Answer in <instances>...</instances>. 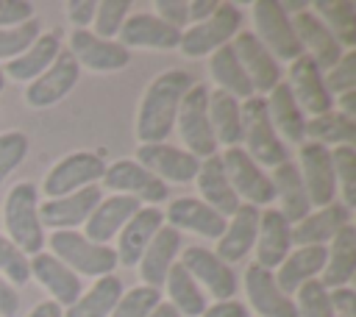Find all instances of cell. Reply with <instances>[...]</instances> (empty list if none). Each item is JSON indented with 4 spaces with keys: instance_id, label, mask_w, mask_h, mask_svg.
<instances>
[{
    "instance_id": "cell-1",
    "label": "cell",
    "mask_w": 356,
    "mask_h": 317,
    "mask_svg": "<svg viewBox=\"0 0 356 317\" xmlns=\"http://www.w3.org/2000/svg\"><path fill=\"white\" fill-rule=\"evenodd\" d=\"M195 78L186 70H164L159 72L142 92L139 108H136V139L139 145H159L167 142V136L175 128V114L184 100V95L192 89Z\"/></svg>"
},
{
    "instance_id": "cell-2",
    "label": "cell",
    "mask_w": 356,
    "mask_h": 317,
    "mask_svg": "<svg viewBox=\"0 0 356 317\" xmlns=\"http://www.w3.org/2000/svg\"><path fill=\"white\" fill-rule=\"evenodd\" d=\"M3 228L6 236L31 259L44 250V225L39 220V186L33 181H19L8 189L3 203Z\"/></svg>"
},
{
    "instance_id": "cell-3",
    "label": "cell",
    "mask_w": 356,
    "mask_h": 317,
    "mask_svg": "<svg viewBox=\"0 0 356 317\" xmlns=\"http://www.w3.org/2000/svg\"><path fill=\"white\" fill-rule=\"evenodd\" d=\"M242 111V150L264 170V167H278L289 158V147L281 142V136L275 133L270 114H267V103L264 97L253 95L248 100H242L239 106Z\"/></svg>"
},
{
    "instance_id": "cell-4",
    "label": "cell",
    "mask_w": 356,
    "mask_h": 317,
    "mask_svg": "<svg viewBox=\"0 0 356 317\" xmlns=\"http://www.w3.org/2000/svg\"><path fill=\"white\" fill-rule=\"evenodd\" d=\"M50 253L67 264L78 278L89 275V278H103L111 275L117 270V256L111 245H97L92 239H86L81 231H53L47 236Z\"/></svg>"
},
{
    "instance_id": "cell-5",
    "label": "cell",
    "mask_w": 356,
    "mask_h": 317,
    "mask_svg": "<svg viewBox=\"0 0 356 317\" xmlns=\"http://www.w3.org/2000/svg\"><path fill=\"white\" fill-rule=\"evenodd\" d=\"M239 31H242V11L234 3H217L214 14L209 19L181 31L178 50L186 58H203V56H211L214 50L231 44V39Z\"/></svg>"
},
{
    "instance_id": "cell-6",
    "label": "cell",
    "mask_w": 356,
    "mask_h": 317,
    "mask_svg": "<svg viewBox=\"0 0 356 317\" xmlns=\"http://www.w3.org/2000/svg\"><path fill=\"white\" fill-rule=\"evenodd\" d=\"M175 125L186 153L200 161L217 153V139L209 122V89L203 83H192V89L184 95L175 114Z\"/></svg>"
},
{
    "instance_id": "cell-7",
    "label": "cell",
    "mask_w": 356,
    "mask_h": 317,
    "mask_svg": "<svg viewBox=\"0 0 356 317\" xmlns=\"http://www.w3.org/2000/svg\"><path fill=\"white\" fill-rule=\"evenodd\" d=\"M106 172V161L100 153H92V150H75V153H67L61 156L42 178V192L44 197H64V195H72L78 189H86V186H95ZM39 192V195H42Z\"/></svg>"
},
{
    "instance_id": "cell-8",
    "label": "cell",
    "mask_w": 356,
    "mask_h": 317,
    "mask_svg": "<svg viewBox=\"0 0 356 317\" xmlns=\"http://www.w3.org/2000/svg\"><path fill=\"white\" fill-rule=\"evenodd\" d=\"M250 17H253L256 39L270 50V56L275 61L278 58L295 61L298 56H303V47H300V42L295 36V28H292V17H286L275 0L250 3Z\"/></svg>"
},
{
    "instance_id": "cell-9",
    "label": "cell",
    "mask_w": 356,
    "mask_h": 317,
    "mask_svg": "<svg viewBox=\"0 0 356 317\" xmlns=\"http://www.w3.org/2000/svg\"><path fill=\"white\" fill-rule=\"evenodd\" d=\"M222 158V170L228 175V184L231 189L236 192V197L242 203H250L256 209H270V203L275 200V192H273V181L270 175L242 150V147H225L220 153Z\"/></svg>"
},
{
    "instance_id": "cell-10",
    "label": "cell",
    "mask_w": 356,
    "mask_h": 317,
    "mask_svg": "<svg viewBox=\"0 0 356 317\" xmlns=\"http://www.w3.org/2000/svg\"><path fill=\"white\" fill-rule=\"evenodd\" d=\"M100 189L114 192V195H128L147 206H159L161 200H167V184L159 181L153 172H147L134 158H117V161L106 164Z\"/></svg>"
},
{
    "instance_id": "cell-11",
    "label": "cell",
    "mask_w": 356,
    "mask_h": 317,
    "mask_svg": "<svg viewBox=\"0 0 356 317\" xmlns=\"http://www.w3.org/2000/svg\"><path fill=\"white\" fill-rule=\"evenodd\" d=\"M181 267L197 281V286L203 292H209L214 298V303L220 300H234L236 295V273L231 270V264H225L222 259H217L214 250L200 247V245H189L181 253Z\"/></svg>"
},
{
    "instance_id": "cell-12",
    "label": "cell",
    "mask_w": 356,
    "mask_h": 317,
    "mask_svg": "<svg viewBox=\"0 0 356 317\" xmlns=\"http://www.w3.org/2000/svg\"><path fill=\"white\" fill-rule=\"evenodd\" d=\"M298 172L303 181V189L309 195L312 209H323L337 200V178H334V164H331V147L317 145V142H303L298 145Z\"/></svg>"
},
{
    "instance_id": "cell-13",
    "label": "cell",
    "mask_w": 356,
    "mask_h": 317,
    "mask_svg": "<svg viewBox=\"0 0 356 317\" xmlns=\"http://www.w3.org/2000/svg\"><path fill=\"white\" fill-rule=\"evenodd\" d=\"M81 81V67L78 61L61 47V53L56 56V61L31 83H25V103L31 108H50L56 103H61Z\"/></svg>"
},
{
    "instance_id": "cell-14",
    "label": "cell",
    "mask_w": 356,
    "mask_h": 317,
    "mask_svg": "<svg viewBox=\"0 0 356 317\" xmlns=\"http://www.w3.org/2000/svg\"><path fill=\"white\" fill-rule=\"evenodd\" d=\"M67 53L78 61V67L92 72H117L131 64V50H125L117 39H100L89 28L70 31Z\"/></svg>"
},
{
    "instance_id": "cell-15",
    "label": "cell",
    "mask_w": 356,
    "mask_h": 317,
    "mask_svg": "<svg viewBox=\"0 0 356 317\" xmlns=\"http://www.w3.org/2000/svg\"><path fill=\"white\" fill-rule=\"evenodd\" d=\"M231 47L253 86V92L259 97H267L278 83H281V67L278 61L270 56V50L256 39L253 31H239L234 39H231Z\"/></svg>"
},
{
    "instance_id": "cell-16",
    "label": "cell",
    "mask_w": 356,
    "mask_h": 317,
    "mask_svg": "<svg viewBox=\"0 0 356 317\" xmlns=\"http://www.w3.org/2000/svg\"><path fill=\"white\" fill-rule=\"evenodd\" d=\"M100 200H103V189L97 184L64 197H44L39 200V220L53 231H78V225L89 220V214Z\"/></svg>"
},
{
    "instance_id": "cell-17",
    "label": "cell",
    "mask_w": 356,
    "mask_h": 317,
    "mask_svg": "<svg viewBox=\"0 0 356 317\" xmlns=\"http://www.w3.org/2000/svg\"><path fill=\"white\" fill-rule=\"evenodd\" d=\"M147 172H153L159 181H170V184H189L195 181L197 170H200V158H195L192 153H186L184 147L159 142V145H139L136 147V158Z\"/></svg>"
},
{
    "instance_id": "cell-18",
    "label": "cell",
    "mask_w": 356,
    "mask_h": 317,
    "mask_svg": "<svg viewBox=\"0 0 356 317\" xmlns=\"http://www.w3.org/2000/svg\"><path fill=\"white\" fill-rule=\"evenodd\" d=\"M286 86H289L295 103L300 106V111L309 114V117H320V114L334 108V97L325 89L323 70L306 53L298 56L295 61H289V81H286Z\"/></svg>"
},
{
    "instance_id": "cell-19",
    "label": "cell",
    "mask_w": 356,
    "mask_h": 317,
    "mask_svg": "<svg viewBox=\"0 0 356 317\" xmlns=\"http://www.w3.org/2000/svg\"><path fill=\"white\" fill-rule=\"evenodd\" d=\"M117 36L125 50H175L181 44V31L147 11L128 14Z\"/></svg>"
},
{
    "instance_id": "cell-20",
    "label": "cell",
    "mask_w": 356,
    "mask_h": 317,
    "mask_svg": "<svg viewBox=\"0 0 356 317\" xmlns=\"http://www.w3.org/2000/svg\"><path fill=\"white\" fill-rule=\"evenodd\" d=\"M161 225H164V211L159 206H139V211L117 234V247H114L117 267H136L145 247L150 245V239Z\"/></svg>"
},
{
    "instance_id": "cell-21",
    "label": "cell",
    "mask_w": 356,
    "mask_h": 317,
    "mask_svg": "<svg viewBox=\"0 0 356 317\" xmlns=\"http://www.w3.org/2000/svg\"><path fill=\"white\" fill-rule=\"evenodd\" d=\"M245 295L256 317H298L295 300L278 289L273 270H264L256 261L245 270Z\"/></svg>"
},
{
    "instance_id": "cell-22",
    "label": "cell",
    "mask_w": 356,
    "mask_h": 317,
    "mask_svg": "<svg viewBox=\"0 0 356 317\" xmlns=\"http://www.w3.org/2000/svg\"><path fill=\"white\" fill-rule=\"evenodd\" d=\"M28 267H31V278L39 281L42 289L50 295V300L58 303L61 309L72 306L81 298V292H83L81 278L67 264H61L50 250H42V253L31 256L28 259Z\"/></svg>"
},
{
    "instance_id": "cell-23",
    "label": "cell",
    "mask_w": 356,
    "mask_h": 317,
    "mask_svg": "<svg viewBox=\"0 0 356 317\" xmlns=\"http://www.w3.org/2000/svg\"><path fill=\"white\" fill-rule=\"evenodd\" d=\"M292 28H295V36H298L303 53H306L323 72H328V70L342 58V53H345L342 44H339V42L331 36V31L314 17L312 8L295 14V17H292Z\"/></svg>"
},
{
    "instance_id": "cell-24",
    "label": "cell",
    "mask_w": 356,
    "mask_h": 317,
    "mask_svg": "<svg viewBox=\"0 0 356 317\" xmlns=\"http://www.w3.org/2000/svg\"><path fill=\"white\" fill-rule=\"evenodd\" d=\"M259 214L261 209L250 206V203H242L228 220H225V231L222 236L217 239V259H222L225 264H234V261H242L253 245H256V234H259Z\"/></svg>"
},
{
    "instance_id": "cell-25",
    "label": "cell",
    "mask_w": 356,
    "mask_h": 317,
    "mask_svg": "<svg viewBox=\"0 0 356 317\" xmlns=\"http://www.w3.org/2000/svg\"><path fill=\"white\" fill-rule=\"evenodd\" d=\"M164 222L175 231H192L197 236L206 239H220L225 231V217L217 214L211 206H206L197 197H178L167 206L164 211Z\"/></svg>"
},
{
    "instance_id": "cell-26",
    "label": "cell",
    "mask_w": 356,
    "mask_h": 317,
    "mask_svg": "<svg viewBox=\"0 0 356 317\" xmlns=\"http://www.w3.org/2000/svg\"><path fill=\"white\" fill-rule=\"evenodd\" d=\"M350 209L342 206L339 200L323 206V209H312L300 222L292 225V245L303 247V245H328L345 225H350Z\"/></svg>"
},
{
    "instance_id": "cell-27",
    "label": "cell",
    "mask_w": 356,
    "mask_h": 317,
    "mask_svg": "<svg viewBox=\"0 0 356 317\" xmlns=\"http://www.w3.org/2000/svg\"><path fill=\"white\" fill-rule=\"evenodd\" d=\"M139 200L128 197V195H108L103 197L95 211L89 214V220L83 222V236L97 242V245H108L111 239H117V234L122 231V225L139 211Z\"/></svg>"
},
{
    "instance_id": "cell-28",
    "label": "cell",
    "mask_w": 356,
    "mask_h": 317,
    "mask_svg": "<svg viewBox=\"0 0 356 317\" xmlns=\"http://www.w3.org/2000/svg\"><path fill=\"white\" fill-rule=\"evenodd\" d=\"M253 247H256V264L264 270H275L292 250V225L284 220L278 209H261Z\"/></svg>"
},
{
    "instance_id": "cell-29",
    "label": "cell",
    "mask_w": 356,
    "mask_h": 317,
    "mask_svg": "<svg viewBox=\"0 0 356 317\" xmlns=\"http://www.w3.org/2000/svg\"><path fill=\"white\" fill-rule=\"evenodd\" d=\"M178 250H181V231L170 228L167 222L156 231V236L150 239V245L145 247L142 259H139V278L145 286H156L161 289L170 267L178 261Z\"/></svg>"
},
{
    "instance_id": "cell-30",
    "label": "cell",
    "mask_w": 356,
    "mask_h": 317,
    "mask_svg": "<svg viewBox=\"0 0 356 317\" xmlns=\"http://www.w3.org/2000/svg\"><path fill=\"white\" fill-rule=\"evenodd\" d=\"M195 186H197V192H200L197 200H203L206 206H211V209H214L217 214H222L225 220L242 206V200L236 197V192H234L231 184H228V175H225V170H222L220 153H214V156H209V158L200 161V170H197V175H195Z\"/></svg>"
},
{
    "instance_id": "cell-31",
    "label": "cell",
    "mask_w": 356,
    "mask_h": 317,
    "mask_svg": "<svg viewBox=\"0 0 356 317\" xmlns=\"http://www.w3.org/2000/svg\"><path fill=\"white\" fill-rule=\"evenodd\" d=\"M58 53H61V31H42L25 53H19L17 58L3 64V75L11 81H19V83L22 81L31 83L56 61Z\"/></svg>"
},
{
    "instance_id": "cell-32",
    "label": "cell",
    "mask_w": 356,
    "mask_h": 317,
    "mask_svg": "<svg viewBox=\"0 0 356 317\" xmlns=\"http://www.w3.org/2000/svg\"><path fill=\"white\" fill-rule=\"evenodd\" d=\"M325 267V247L323 245H303L286 253V259L273 270L275 284L284 295H295L306 281L317 278Z\"/></svg>"
},
{
    "instance_id": "cell-33",
    "label": "cell",
    "mask_w": 356,
    "mask_h": 317,
    "mask_svg": "<svg viewBox=\"0 0 356 317\" xmlns=\"http://www.w3.org/2000/svg\"><path fill=\"white\" fill-rule=\"evenodd\" d=\"M356 275V225H345L328 245H325V267L320 273V284L325 289L348 286Z\"/></svg>"
},
{
    "instance_id": "cell-34",
    "label": "cell",
    "mask_w": 356,
    "mask_h": 317,
    "mask_svg": "<svg viewBox=\"0 0 356 317\" xmlns=\"http://www.w3.org/2000/svg\"><path fill=\"white\" fill-rule=\"evenodd\" d=\"M267 114H270V122L275 128V133L281 136V142H292V145H303L306 142V114L300 111V106L295 103L286 81H281L267 97Z\"/></svg>"
},
{
    "instance_id": "cell-35",
    "label": "cell",
    "mask_w": 356,
    "mask_h": 317,
    "mask_svg": "<svg viewBox=\"0 0 356 317\" xmlns=\"http://www.w3.org/2000/svg\"><path fill=\"white\" fill-rule=\"evenodd\" d=\"M273 192H275V200L281 203V214L289 225L300 222L309 211H312V203H309V195L303 189V181H300V172H298V164L292 158H286L284 164L273 167Z\"/></svg>"
},
{
    "instance_id": "cell-36",
    "label": "cell",
    "mask_w": 356,
    "mask_h": 317,
    "mask_svg": "<svg viewBox=\"0 0 356 317\" xmlns=\"http://www.w3.org/2000/svg\"><path fill=\"white\" fill-rule=\"evenodd\" d=\"M242 100L231 97L222 89L209 92V122L217 139V147H239L242 145Z\"/></svg>"
},
{
    "instance_id": "cell-37",
    "label": "cell",
    "mask_w": 356,
    "mask_h": 317,
    "mask_svg": "<svg viewBox=\"0 0 356 317\" xmlns=\"http://www.w3.org/2000/svg\"><path fill=\"white\" fill-rule=\"evenodd\" d=\"M122 281L111 273L97 278L86 292H81V298L64 309V317H108L117 306V300L122 298Z\"/></svg>"
},
{
    "instance_id": "cell-38",
    "label": "cell",
    "mask_w": 356,
    "mask_h": 317,
    "mask_svg": "<svg viewBox=\"0 0 356 317\" xmlns=\"http://www.w3.org/2000/svg\"><path fill=\"white\" fill-rule=\"evenodd\" d=\"M164 292L170 306L181 314V317H200L209 306L206 292L197 286V281L181 267V261H175L164 278Z\"/></svg>"
},
{
    "instance_id": "cell-39",
    "label": "cell",
    "mask_w": 356,
    "mask_h": 317,
    "mask_svg": "<svg viewBox=\"0 0 356 317\" xmlns=\"http://www.w3.org/2000/svg\"><path fill=\"white\" fill-rule=\"evenodd\" d=\"M309 8L342 44V50H356V6L350 0H314Z\"/></svg>"
},
{
    "instance_id": "cell-40",
    "label": "cell",
    "mask_w": 356,
    "mask_h": 317,
    "mask_svg": "<svg viewBox=\"0 0 356 317\" xmlns=\"http://www.w3.org/2000/svg\"><path fill=\"white\" fill-rule=\"evenodd\" d=\"M209 75L217 83V89L228 92L236 100H248V97L256 95L231 44H225V47H220V50L211 53V58H209Z\"/></svg>"
},
{
    "instance_id": "cell-41",
    "label": "cell",
    "mask_w": 356,
    "mask_h": 317,
    "mask_svg": "<svg viewBox=\"0 0 356 317\" xmlns=\"http://www.w3.org/2000/svg\"><path fill=\"white\" fill-rule=\"evenodd\" d=\"M306 139L309 142H317V145H325V147H339V145H356V120L339 114L337 108L320 114V117H312L306 120Z\"/></svg>"
},
{
    "instance_id": "cell-42",
    "label": "cell",
    "mask_w": 356,
    "mask_h": 317,
    "mask_svg": "<svg viewBox=\"0 0 356 317\" xmlns=\"http://www.w3.org/2000/svg\"><path fill=\"white\" fill-rule=\"evenodd\" d=\"M331 164H334L337 192L342 195L339 203L353 211L356 209V147L350 145L331 147Z\"/></svg>"
},
{
    "instance_id": "cell-43",
    "label": "cell",
    "mask_w": 356,
    "mask_h": 317,
    "mask_svg": "<svg viewBox=\"0 0 356 317\" xmlns=\"http://www.w3.org/2000/svg\"><path fill=\"white\" fill-rule=\"evenodd\" d=\"M159 303H161V289L139 284V286L122 292V298L117 300V306L108 317H150Z\"/></svg>"
},
{
    "instance_id": "cell-44",
    "label": "cell",
    "mask_w": 356,
    "mask_h": 317,
    "mask_svg": "<svg viewBox=\"0 0 356 317\" xmlns=\"http://www.w3.org/2000/svg\"><path fill=\"white\" fill-rule=\"evenodd\" d=\"M131 14V3L128 0H100L95 8V19H92V33L100 39H114L122 28V22Z\"/></svg>"
},
{
    "instance_id": "cell-45",
    "label": "cell",
    "mask_w": 356,
    "mask_h": 317,
    "mask_svg": "<svg viewBox=\"0 0 356 317\" xmlns=\"http://www.w3.org/2000/svg\"><path fill=\"white\" fill-rule=\"evenodd\" d=\"M0 278L8 281L14 289L25 286L31 281V267H28V256L6 236L0 234Z\"/></svg>"
},
{
    "instance_id": "cell-46",
    "label": "cell",
    "mask_w": 356,
    "mask_h": 317,
    "mask_svg": "<svg viewBox=\"0 0 356 317\" xmlns=\"http://www.w3.org/2000/svg\"><path fill=\"white\" fill-rule=\"evenodd\" d=\"M39 33H42V25H39L36 17L28 19V22H22V25L0 28V58H3V61L17 58L19 53H25V50L36 42Z\"/></svg>"
},
{
    "instance_id": "cell-47",
    "label": "cell",
    "mask_w": 356,
    "mask_h": 317,
    "mask_svg": "<svg viewBox=\"0 0 356 317\" xmlns=\"http://www.w3.org/2000/svg\"><path fill=\"white\" fill-rule=\"evenodd\" d=\"M295 309H298V317H337L334 309H331V300H328V289L312 278L306 281L298 292H295Z\"/></svg>"
},
{
    "instance_id": "cell-48",
    "label": "cell",
    "mask_w": 356,
    "mask_h": 317,
    "mask_svg": "<svg viewBox=\"0 0 356 317\" xmlns=\"http://www.w3.org/2000/svg\"><path fill=\"white\" fill-rule=\"evenodd\" d=\"M323 81H325V89L331 97L356 92V50H345L342 58L328 72H323Z\"/></svg>"
},
{
    "instance_id": "cell-49",
    "label": "cell",
    "mask_w": 356,
    "mask_h": 317,
    "mask_svg": "<svg viewBox=\"0 0 356 317\" xmlns=\"http://www.w3.org/2000/svg\"><path fill=\"white\" fill-rule=\"evenodd\" d=\"M28 156V136L22 131H3L0 133V184L25 161Z\"/></svg>"
},
{
    "instance_id": "cell-50",
    "label": "cell",
    "mask_w": 356,
    "mask_h": 317,
    "mask_svg": "<svg viewBox=\"0 0 356 317\" xmlns=\"http://www.w3.org/2000/svg\"><path fill=\"white\" fill-rule=\"evenodd\" d=\"M156 17L184 31V25H189V3L186 0H156Z\"/></svg>"
},
{
    "instance_id": "cell-51",
    "label": "cell",
    "mask_w": 356,
    "mask_h": 317,
    "mask_svg": "<svg viewBox=\"0 0 356 317\" xmlns=\"http://www.w3.org/2000/svg\"><path fill=\"white\" fill-rule=\"evenodd\" d=\"M33 19V3L28 0H0V28L22 25Z\"/></svg>"
},
{
    "instance_id": "cell-52",
    "label": "cell",
    "mask_w": 356,
    "mask_h": 317,
    "mask_svg": "<svg viewBox=\"0 0 356 317\" xmlns=\"http://www.w3.org/2000/svg\"><path fill=\"white\" fill-rule=\"evenodd\" d=\"M95 0H70L67 3V19L72 22V31H86L89 22L95 19Z\"/></svg>"
},
{
    "instance_id": "cell-53",
    "label": "cell",
    "mask_w": 356,
    "mask_h": 317,
    "mask_svg": "<svg viewBox=\"0 0 356 317\" xmlns=\"http://www.w3.org/2000/svg\"><path fill=\"white\" fill-rule=\"evenodd\" d=\"M328 300L337 317H353L356 314V292L350 286H337L328 289Z\"/></svg>"
},
{
    "instance_id": "cell-54",
    "label": "cell",
    "mask_w": 356,
    "mask_h": 317,
    "mask_svg": "<svg viewBox=\"0 0 356 317\" xmlns=\"http://www.w3.org/2000/svg\"><path fill=\"white\" fill-rule=\"evenodd\" d=\"M200 317H250V314L239 300H220V303H209Z\"/></svg>"
},
{
    "instance_id": "cell-55",
    "label": "cell",
    "mask_w": 356,
    "mask_h": 317,
    "mask_svg": "<svg viewBox=\"0 0 356 317\" xmlns=\"http://www.w3.org/2000/svg\"><path fill=\"white\" fill-rule=\"evenodd\" d=\"M19 311V292L0 278V317H14Z\"/></svg>"
},
{
    "instance_id": "cell-56",
    "label": "cell",
    "mask_w": 356,
    "mask_h": 317,
    "mask_svg": "<svg viewBox=\"0 0 356 317\" xmlns=\"http://www.w3.org/2000/svg\"><path fill=\"white\" fill-rule=\"evenodd\" d=\"M217 8V0H192L189 3V25H197L203 19H209Z\"/></svg>"
},
{
    "instance_id": "cell-57",
    "label": "cell",
    "mask_w": 356,
    "mask_h": 317,
    "mask_svg": "<svg viewBox=\"0 0 356 317\" xmlns=\"http://www.w3.org/2000/svg\"><path fill=\"white\" fill-rule=\"evenodd\" d=\"M25 317H64V309H61L58 303H53V300H42V303H36Z\"/></svg>"
},
{
    "instance_id": "cell-58",
    "label": "cell",
    "mask_w": 356,
    "mask_h": 317,
    "mask_svg": "<svg viewBox=\"0 0 356 317\" xmlns=\"http://www.w3.org/2000/svg\"><path fill=\"white\" fill-rule=\"evenodd\" d=\"M334 108H337L339 114L356 120V92H345V95H339V97L334 100Z\"/></svg>"
},
{
    "instance_id": "cell-59",
    "label": "cell",
    "mask_w": 356,
    "mask_h": 317,
    "mask_svg": "<svg viewBox=\"0 0 356 317\" xmlns=\"http://www.w3.org/2000/svg\"><path fill=\"white\" fill-rule=\"evenodd\" d=\"M150 317H181V314H178L170 303H164V300H161V303L153 309V314H150Z\"/></svg>"
},
{
    "instance_id": "cell-60",
    "label": "cell",
    "mask_w": 356,
    "mask_h": 317,
    "mask_svg": "<svg viewBox=\"0 0 356 317\" xmlns=\"http://www.w3.org/2000/svg\"><path fill=\"white\" fill-rule=\"evenodd\" d=\"M6 89V75H3V67H0V92Z\"/></svg>"
}]
</instances>
